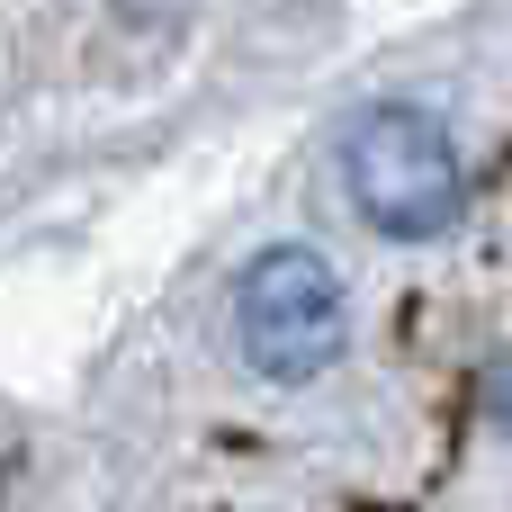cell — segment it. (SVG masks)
<instances>
[{
    "label": "cell",
    "mask_w": 512,
    "mask_h": 512,
    "mask_svg": "<svg viewBox=\"0 0 512 512\" xmlns=\"http://www.w3.org/2000/svg\"><path fill=\"white\" fill-rule=\"evenodd\" d=\"M342 189H351V207H360L369 234H387V243H432V234H450L468 180H459V144H450V126H441L432 108L378 99V108H360L351 135H342Z\"/></svg>",
    "instance_id": "1"
},
{
    "label": "cell",
    "mask_w": 512,
    "mask_h": 512,
    "mask_svg": "<svg viewBox=\"0 0 512 512\" xmlns=\"http://www.w3.org/2000/svg\"><path fill=\"white\" fill-rule=\"evenodd\" d=\"M342 333H351V306H342V279L315 243L252 252V270L234 279V351L252 360V378L306 387L342 360Z\"/></svg>",
    "instance_id": "2"
}]
</instances>
